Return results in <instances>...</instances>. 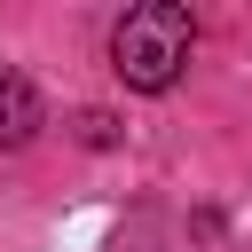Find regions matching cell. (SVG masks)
Returning a JSON list of instances; mask_svg holds the SVG:
<instances>
[{"instance_id":"cell-1","label":"cell","mask_w":252,"mask_h":252,"mask_svg":"<svg viewBox=\"0 0 252 252\" xmlns=\"http://www.w3.org/2000/svg\"><path fill=\"white\" fill-rule=\"evenodd\" d=\"M189 8H173V0H142V8H126L118 16V32H110V63H118V79L134 87V94H165L173 79H181V63H189Z\"/></svg>"},{"instance_id":"cell-2","label":"cell","mask_w":252,"mask_h":252,"mask_svg":"<svg viewBox=\"0 0 252 252\" xmlns=\"http://www.w3.org/2000/svg\"><path fill=\"white\" fill-rule=\"evenodd\" d=\"M39 118H47V110H39V87H32L24 71H8V63H0V150L32 142V134H39Z\"/></svg>"}]
</instances>
